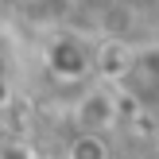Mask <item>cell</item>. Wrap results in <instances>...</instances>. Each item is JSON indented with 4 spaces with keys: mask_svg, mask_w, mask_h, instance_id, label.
<instances>
[{
    "mask_svg": "<svg viewBox=\"0 0 159 159\" xmlns=\"http://www.w3.org/2000/svg\"><path fill=\"white\" fill-rule=\"evenodd\" d=\"M116 82L144 105H159V47H144L124 58Z\"/></svg>",
    "mask_w": 159,
    "mask_h": 159,
    "instance_id": "obj_1",
    "label": "cell"
},
{
    "mask_svg": "<svg viewBox=\"0 0 159 159\" xmlns=\"http://www.w3.org/2000/svg\"><path fill=\"white\" fill-rule=\"evenodd\" d=\"M116 93L113 89H105V85H93V89H85V97L78 101V113H74V120H78V128L82 132H93V136H101V132H109L116 124Z\"/></svg>",
    "mask_w": 159,
    "mask_h": 159,
    "instance_id": "obj_2",
    "label": "cell"
},
{
    "mask_svg": "<svg viewBox=\"0 0 159 159\" xmlns=\"http://www.w3.org/2000/svg\"><path fill=\"white\" fill-rule=\"evenodd\" d=\"M66 159H109V148L101 136H93V132H82V136L70 144V155Z\"/></svg>",
    "mask_w": 159,
    "mask_h": 159,
    "instance_id": "obj_3",
    "label": "cell"
},
{
    "mask_svg": "<svg viewBox=\"0 0 159 159\" xmlns=\"http://www.w3.org/2000/svg\"><path fill=\"white\" fill-rule=\"evenodd\" d=\"M120 16H132L140 23H159V0H116Z\"/></svg>",
    "mask_w": 159,
    "mask_h": 159,
    "instance_id": "obj_4",
    "label": "cell"
}]
</instances>
